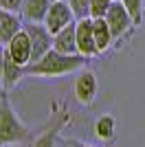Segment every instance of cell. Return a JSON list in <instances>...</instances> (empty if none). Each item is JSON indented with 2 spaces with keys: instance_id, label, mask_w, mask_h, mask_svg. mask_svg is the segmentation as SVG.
I'll return each mask as SVG.
<instances>
[{
  "instance_id": "1",
  "label": "cell",
  "mask_w": 145,
  "mask_h": 147,
  "mask_svg": "<svg viewBox=\"0 0 145 147\" xmlns=\"http://www.w3.org/2000/svg\"><path fill=\"white\" fill-rule=\"evenodd\" d=\"M86 64L84 55H66L55 49H48L37 61H31L29 66H24V73L40 75V77H60V75L72 73Z\"/></svg>"
},
{
  "instance_id": "2",
  "label": "cell",
  "mask_w": 145,
  "mask_h": 147,
  "mask_svg": "<svg viewBox=\"0 0 145 147\" xmlns=\"http://www.w3.org/2000/svg\"><path fill=\"white\" fill-rule=\"evenodd\" d=\"M24 138H26V127L16 117L11 105L2 101V105H0V145H13Z\"/></svg>"
},
{
  "instance_id": "3",
  "label": "cell",
  "mask_w": 145,
  "mask_h": 147,
  "mask_svg": "<svg viewBox=\"0 0 145 147\" xmlns=\"http://www.w3.org/2000/svg\"><path fill=\"white\" fill-rule=\"evenodd\" d=\"M72 18H75V13H72V9L68 7V2H64V0H53L42 24L46 26V31L51 35H55V33H60L62 29H66L72 22Z\"/></svg>"
},
{
  "instance_id": "4",
  "label": "cell",
  "mask_w": 145,
  "mask_h": 147,
  "mask_svg": "<svg viewBox=\"0 0 145 147\" xmlns=\"http://www.w3.org/2000/svg\"><path fill=\"white\" fill-rule=\"evenodd\" d=\"M75 35H77V51L84 57H92L99 53L95 42V31H92V18H79L75 24Z\"/></svg>"
},
{
  "instance_id": "5",
  "label": "cell",
  "mask_w": 145,
  "mask_h": 147,
  "mask_svg": "<svg viewBox=\"0 0 145 147\" xmlns=\"http://www.w3.org/2000/svg\"><path fill=\"white\" fill-rule=\"evenodd\" d=\"M26 33H29V37H31V61H37L48 49H53V40H51L53 35L46 31L44 24L31 22V24L26 26Z\"/></svg>"
},
{
  "instance_id": "6",
  "label": "cell",
  "mask_w": 145,
  "mask_h": 147,
  "mask_svg": "<svg viewBox=\"0 0 145 147\" xmlns=\"http://www.w3.org/2000/svg\"><path fill=\"white\" fill-rule=\"evenodd\" d=\"M5 51H7V55L13 61H18L20 66H29L31 64V37L26 33V29L18 31L11 37V42L5 46Z\"/></svg>"
},
{
  "instance_id": "7",
  "label": "cell",
  "mask_w": 145,
  "mask_h": 147,
  "mask_svg": "<svg viewBox=\"0 0 145 147\" xmlns=\"http://www.w3.org/2000/svg\"><path fill=\"white\" fill-rule=\"evenodd\" d=\"M106 22H108V26H110L112 37H121L127 29H130L132 18H130L127 9L121 5V0H112V5H110L108 13H106Z\"/></svg>"
},
{
  "instance_id": "8",
  "label": "cell",
  "mask_w": 145,
  "mask_h": 147,
  "mask_svg": "<svg viewBox=\"0 0 145 147\" xmlns=\"http://www.w3.org/2000/svg\"><path fill=\"white\" fill-rule=\"evenodd\" d=\"M75 97H77L79 103H92V99L97 97V77L90 73V70H84L75 79Z\"/></svg>"
},
{
  "instance_id": "9",
  "label": "cell",
  "mask_w": 145,
  "mask_h": 147,
  "mask_svg": "<svg viewBox=\"0 0 145 147\" xmlns=\"http://www.w3.org/2000/svg\"><path fill=\"white\" fill-rule=\"evenodd\" d=\"M53 49L66 55H79L77 51V35H75V24H68L66 29H62L60 33L53 35Z\"/></svg>"
},
{
  "instance_id": "10",
  "label": "cell",
  "mask_w": 145,
  "mask_h": 147,
  "mask_svg": "<svg viewBox=\"0 0 145 147\" xmlns=\"http://www.w3.org/2000/svg\"><path fill=\"white\" fill-rule=\"evenodd\" d=\"M53 0H22V16L24 20H29V22H37V24H42L44 18H46V11L48 7H51Z\"/></svg>"
},
{
  "instance_id": "11",
  "label": "cell",
  "mask_w": 145,
  "mask_h": 147,
  "mask_svg": "<svg viewBox=\"0 0 145 147\" xmlns=\"http://www.w3.org/2000/svg\"><path fill=\"white\" fill-rule=\"evenodd\" d=\"M18 31H22L20 18H16V13H11V11H2L0 9V44L7 46Z\"/></svg>"
},
{
  "instance_id": "12",
  "label": "cell",
  "mask_w": 145,
  "mask_h": 147,
  "mask_svg": "<svg viewBox=\"0 0 145 147\" xmlns=\"http://www.w3.org/2000/svg\"><path fill=\"white\" fill-rule=\"evenodd\" d=\"M22 75H24V66H20L18 61H13L11 57L7 55V51H5V70H2V86H5L7 90H9V88H13L20 79H22Z\"/></svg>"
},
{
  "instance_id": "13",
  "label": "cell",
  "mask_w": 145,
  "mask_h": 147,
  "mask_svg": "<svg viewBox=\"0 0 145 147\" xmlns=\"http://www.w3.org/2000/svg\"><path fill=\"white\" fill-rule=\"evenodd\" d=\"M92 31H95V42H97V49L99 53L108 49L110 44H112V33H110V26L106 22V18H92Z\"/></svg>"
},
{
  "instance_id": "14",
  "label": "cell",
  "mask_w": 145,
  "mask_h": 147,
  "mask_svg": "<svg viewBox=\"0 0 145 147\" xmlns=\"http://www.w3.org/2000/svg\"><path fill=\"white\" fill-rule=\"evenodd\" d=\"M95 134L99 136V138H103V141L112 138V134H115V119L112 117H101L95 125Z\"/></svg>"
},
{
  "instance_id": "15",
  "label": "cell",
  "mask_w": 145,
  "mask_h": 147,
  "mask_svg": "<svg viewBox=\"0 0 145 147\" xmlns=\"http://www.w3.org/2000/svg\"><path fill=\"white\" fill-rule=\"evenodd\" d=\"M121 5L127 9V13H130L134 24H139L141 16H143V0H121Z\"/></svg>"
},
{
  "instance_id": "16",
  "label": "cell",
  "mask_w": 145,
  "mask_h": 147,
  "mask_svg": "<svg viewBox=\"0 0 145 147\" xmlns=\"http://www.w3.org/2000/svg\"><path fill=\"white\" fill-rule=\"evenodd\" d=\"M112 0H90V9H88V16L90 18H106Z\"/></svg>"
},
{
  "instance_id": "17",
  "label": "cell",
  "mask_w": 145,
  "mask_h": 147,
  "mask_svg": "<svg viewBox=\"0 0 145 147\" xmlns=\"http://www.w3.org/2000/svg\"><path fill=\"white\" fill-rule=\"evenodd\" d=\"M68 7L72 9V13H75V18H90L88 16V9H90V0H66Z\"/></svg>"
},
{
  "instance_id": "18",
  "label": "cell",
  "mask_w": 145,
  "mask_h": 147,
  "mask_svg": "<svg viewBox=\"0 0 145 147\" xmlns=\"http://www.w3.org/2000/svg\"><path fill=\"white\" fill-rule=\"evenodd\" d=\"M55 136H57V127L46 129V132H44L35 143H33V147H53L55 145Z\"/></svg>"
},
{
  "instance_id": "19",
  "label": "cell",
  "mask_w": 145,
  "mask_h": 147,
  "mask_svg": "<svg viewBox=\"0 0 145 147\" xmlns=\"http://www.w3.org/2000/svg\"><path fill=\"white\" fill-rule=\"evenodd\" d=\"M0 9H2V11L16 13V11L22 9V0H0Z\"/></svg>"
},
{
  "instance_id": "20",
  "label": "cell",
  "mask_w": 145,
  "mask_h": 147,
  "mask_svg": "<svg viewBox=\"0 0 145 147\" xmlns=\"http://www.w3.org/2000/svg\"><path fill=\"white\" fill-rule=\"evenodd\" d=\"M2 70H5V49H0V84H2Z\"/></svg>"
},
{
  "instance_id": "21",
  "label": "cell",
  "mask_w": 145,
  "mask_h": 147,
  "mask_svg": "<svg viewBox=\"0 0 145 147\" xmlns=\"http://www.w3.org/2000/svg\"><path fill=\"white\" fill-rule=\"evenodd\" d=\"M5 147H11V145H5Z\"/></svg>"
},
{
  "instance_id": "22",
  "label": "cell",
  "mask_w": 145,
  "mask_h": 147,
  "mask_svg": "<svg viewBox=\"0 0 145 147\" xmlns=\"http://www.w3.org/2000/svg\"><path fill=\"white\" fill-rule=\"evenodd\" d=\"M86 147H88V145H86Z\"/></svg>"
}]
</instances>
